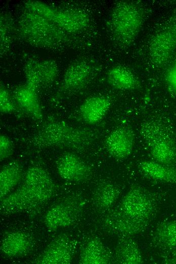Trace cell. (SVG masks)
Masks as SVG:
<instances>
[{
    "label": "cell",
    "mask_w": 176,
    "mask_h": 264,
    "mask_svg": "<svg viewBox=\"0 0 176 264\" xmlns=\"http://www.w3.org/2000/svg\"><path fill=\"white\" fill-rule=\"evenodd\" d=\"M85 201L80 195H70L51 206L43 216L46 228L53 232L73 225L80 217Z\"/></svg>",
    "instance_id": "8"
},
{
    "label": "cell",
    "mask_w": 176,
    "mask_h": 264,
    "mask_svg": "<svg viewBox=\"0 0 176 264\" xmlns=\"http://www.w3.org/2000/svg\"><path fill=\"white\" fill-rule=\"evenodd\" d=\"M174 61H176V52L174 54Z\"/></svg>",
    "instance_id": "31"
},
{
    "label": "cell",
    "mask_w": 176,
    "mask_h": 264,
    "mask_svg": "<svg viewBox=\"0 0 176 264\" xmlns=\"http://www.w3.org/2000/svg\"><path fill=\"white\" fill-rule=\"evenodd\" d=\"M25 83L38 92L51 86L57 79L59 68L52 59L27 57L24 63Z\"/></svg>",
    "instance_id": "10"
},
{
    "label": "cell",
    "mask_w": 176,
    "mask_h": 264,
    "mask_svg": "<svg viewBox=\"0 0 176 264\" xmlns=\"http://www.w3.org/2000/svg\"><path fill=\"white\" fill-rule=\"evenodd\" d=\"M117 208L131 218L149 223L155 212L156 205L146 189L136 186L123 196Z\"/></svg>",
    "instance_id": "11"
},
{
    "label": "cell",
    "mask_w": 176,
    "mask_h": 264,
    "mask_svg": "<svg viewBox=\"0 0 176 264\" xmlns=\"http://www.w3.org/2000/svg\"><path fill=\"white\" fill-rule=\"evenodd\" d=\"M164 79L169 91L176 96V61L166 71Z\"/></svg>",
    "instance_id": "29"
},
{
    "label": "cell",
    "mask_w": 176,
    "mask_h": 264,
    "mask_svg": "<svg viewBox=\"0 0 176 264\" xmlns=\"http://www.w3.org/2000/svg\"><path fill=\"white\" fill-rule=\"evenodd\" d=\"M106 80L112 88L122 91H131L140 87V81L129 69L121 65L111 68L107 72Z\"/></svg>",
    "instance_id": "20"
},
{
    "label": "cell",
    "mask_w": 176,
    "mask_h": 264,
    "mask_svg": "<svg viewBox=\"0 0 176 264\" xmlns=\"http://www.w3.org/2000/svg\"><path fill=\"white\" fill-rule=\"evenodd\" d=\"M17 188L1 200L0 211L4 216L34 211L46 204L54 196L56 185L42 167L34 165L25 173Z\"/></svg>",
    "instance_id": "1"
},
{
    "label": "cell",
    "mask_w": 176,
    "mask_h": 264,
    "mask_svg": "<svg viewBox=\"0 0 176 264\" xmlns=\"http://www.w3.org/2000/svg\"><path fill=\"white\" fill-rule=\"evenodd\" d=\"M16 35L30 46L47 50L72 46L75 39V35L23 6L16 22Z\"/></svg>",
    "instance_id": "2"
},
{
    "label": "cell",
    "mask_w": 176,
    "mask_h": 264,
    "mask_svg": "<svg viewBox=\"0 0 176 264\" xmlns=\"http://www.w3.org/2000/svg\"><path fill=\"white\" fill-rule=\"evenodd\" d=\"M111 105L112 100L107 95H92L81 104L78 110V115L85 123L94 125L104 118Z\"/></svg>",
    "instance_id": "16"
},
{
    "label": "cell",
    "mask_w": 176,
    "mask_h": 264,
    "mask_svg": "<svg viewBox=\"0 0 176 264\" xmlns=\"http://www.w3.org/2000/svg\"><path fill=\"white\" fill-rule=\"evenodd\" d=\"M114 261L121 264H141L144 262L141 250L137 243L129 237H122L116 246Z\"/></svg>",
    "instance_id": "23"
},
{
    "label": "cell",
    "mask_w": 176,
    "mask_h": 264,
    "mask_svg": "<svg viewBox=\"0 0 176 264\" xmlns=\"http://www.w3.org/2000/svg\"><path fill=\"white\" fill-rule=\"evenodd\" d=\"M34 241L26 232L16 230L6 234L1 242V252L8 258H16L29 254L33 250Z\"/></svg>",
    "instance_id": "18"
},
{
    "label": "cell",
    "mask_w": 176,
    "mask_h": 264,
    "mask_svg": "<svg viewBox=\"0 0 176 264\" xmlns=\"http://www.w3.org/2000/svg\"><path fill=\"white\" fill-rule=\"evenodd\" d=\"M120 194L119 188L112 183L103 181L94 188L92 196L93 205L100 212L110 210Z\"/></svg>",
    "instance_id": "21"
},
{
    "label": "cell",
    "mask_w": 176,
    "mask_h": 264,
    "mask_svg": "<svg viewBox=\"0 0 176 264\" xmlns=\"http://www.w3.org/2000/svg\"><path fill=\"white\" fill-rule=\"evenodd\" d=\"M145 21L144 10L134 2L116 3L110 13L107 28L116 47L121 50L130 47L135 42Z\"/></svg>",
    "instance_id": "4"
},
{
    "label": "cell",
    "mask_w": 176,
    "mask_h": 264,
    "mask_svg": "<svg viewBox=\"0 0 176 264\" xmlns=\"http://www.w3.org/2000/svg\"><path fill=\"white\" fill-rule=\"evenodd\" d=\"M96 63L87 58L73 61L65 71L51 101L57 103L68 96L81 90L97 74Z\"/></svg>",
    "instance_id": "7"
},
{
    "label": "cell",
    "mask_w": 176,
    "mask_h": 264,
    "mask_svg": "<svg viewBox=\"0 0 176 264\" xmlns=\"http://www.w3.org/2000/svg\"><path fill=\"white\" fill-rule=\"evenodd\" d=\"M16 102L21 111L32 119L40 121L43 119V111L38 92L24 83L13 91Z\"/></svg>",
    "instance_id": "17"
},
{
    "label": "cell",
    "mask_w": 176,
    "mask_h": 264,
    "mask_svg": "<svg viewBox=\"0 0 176 264\" xmlns=\"http://www.w3.org/2000/svg\"><path fill=\"white\" fill-rule=\"evenodd\" d=\"M72 239L65 234L53 240L44 250L30 261L34 264H70L74 256Z\"/></svg>",
    "instance_id": "12"
},
{
    "label": "cell",
    "mask_w": 176,
    "mask_h": 264,
    "mask_svg": "<svg viewBox=\"0 0 176 264\" xmlns=\"http://www.w3.org/2000/svg\"><path fill=\"white\" fill-rule=\"evenodd\" d=\"M176 52V21L165 24L152 36L148 45V55L152 65L164 66Z\"/></svg>",
    "instance_id": "9"
},
{
    "label": "cell",
    "mask_w": 176,
    "mask_h": 264,
    "mask_svg": "<svg viewBox=\"0 0 176 264\" xmlns=\"http://www.w3.org/2000/svg\"><path fill=\"white\" fill-rule=\"evenodd\" d=\"M0 111L3 114H12L22 112L19 109L13 92L3 84L0 85Z\"/></svg>",
    "instance_id": "27"
},
{
    "label": "cell",
    "mask_w": 176,
    "mask_h": 264,
    "mask_svg": "<svg viewBox=\"0 0 176 264\" xmlns=\"http://www.w3.org/2000/svg\"><path fill=\"white\" fill-rule=\"evenodd\" d=\"M14 147L12 140L7 135L1 134L0 136V160L2 161L14 153Z\"/></svg>",
    "instance_id": "28"
},
{
    "label": "cell",
    "mask_w": 176,
    "mask_h": 264,
    "mask_svg": "<svg viewBox=\"0 0 176 264\" xmlns=\"http://www.w3.org/2000/svg\"><path fill=\"white\" fill-rule=\"evenodd\" d=\"M140 134L153 160L176 167V135L167 119L155 116L145 120Z\"/></svg>",
    "instance_id": "5"
},
{
    "label": "cell",
    "mask_w": 176,
    "mask_h": 264,
    "mask_svg": "<svg viewBox=\"0 0 176 264\" xmlns=\"http://www.w3.org/2000/svg\"><path fill=\"white\" fill-rule=\"evenodd\" d=\"M96 131L74 126L62 120L50 118L46 120L28 139L30 146L38 148H68L82 151L96 140Z\"/></svg>",
    "instance_id": "3"
},
{
    "label": "cell",
    "mask_w": 176,
    "mask_h": 264,
    "mask_svg": "<svg viewBox=\"0 0 176 264\" xmlns=\"http://www.w3.org/2000/svg\"><path fill=\"white\" fill-rule=\"evenodd\" d=\"M165 263L176 264V249L172 253L170 256L165 260Z\"/></svg>",
    "instance_id": "30"
},
{
    "label": "cell",
    "mask_w": 176,
    "mask_h": 264,
    "mask_svg": "<svg viewBox=\"0 0 176 264\" xmlns=\"http://www.w3.org/2000/svg\"><path fill=\"white\" fill-rule=\"evenodd\" d=\"M135 144L133 129L127 125L112 130L105 140L106 151L113 158L119 160L127 158L132 153Z\"/></svg>",
    "instance_id": "15"
},
{
    "label": "cell",
    "mask_w": 176,
    "mask_h": 264,
    "mask_svg": "<svg viewBox=\"0 0 176 264\" xmlns=\"http://www.w3.org/2000/svg\"><path fill=\"white\" fill-rule=\"evenodd\" d=\"M113 262V256L103 242L97 237L90 238L80 250L79 256L80 263L108 264Z\"/></svg>",
    "instance_id": "19"
},
{
    "label": "cell",
    "mask_w": 176,
    "mask_h": 264,
    "mask_svg": "<svg viewBox=\"0 0 176 264\" xmlns=\"http://www.w3.org/2000/svg\"><path fill=\"white\" fill-rule=\"evenodd\" d=\"M24 174L23 165L17 160H13L2 167L0 171V200L21 183Z\"/></svg>",
    "instance_id": "22"
},
{
    "label": "cell",
    "mask_w": 176,
    "mask_h": 264,
    "mask_svg": "<svg viewBox=\"0 0 176 264\" xmlns=\"http://www.w3.org/2000/svg\"><path fill=\"white\" fill-rule=\"evenodd\" d=\"M56 164L58 175L66 181L80 183L86 182L92 177L91 167L74 153L63 154Z\"/></svg>",
    "instance_id": "13"
},
{
    "label": "cell",
    "mask_w": 176,
    "mask_h": 264,
    "mask_svg": "<svg viewBox=\"0 0 176 264\" xmlns=\"http://www.w3.org/2000/svg\"><path fill=\"white\" fill-rule=\"evenodd\" d=\"M16 34V23L12 16L7 12H3L0 16L1 55L7 54L11 48L14 34Z\"/></svg>",
    "instance_id": "26"
},
{
    "label": "cell",
    "mask_w": 176,
    "mask_h": 264,
    "mask_svg": "<svg viewBox=\"0 0 176 264\" xmlns=\"http://www.w3.org/2000/svg\"><path fill=\"white\" fill-rule=\"evenodd\" d=\"M153 240V242L162 249H176V220L160 223L154 232Z\"/></svg>",
    "instance_id": "25"
},
{
    "label": "cell",
    "mask_w": 176,
    "mask_h": 264,
    "mask_svg": "<svg viewBox=\"0 0 176 264\" xmlns=\"http://www.w3.org/2000/svg\"><path fill=\"white\" fill-rule=\"evenodd\" d=\"M149 224L127 216L117 207L107 211L102 220V225L108 232L126 237L143 232Z\"/></svg>",
    "instance_id": "14"
},
{
    "label": "cell",
    "mask_w": 176,
    "mask_h": 264,
    "mask_svg": "<svg viewBox=\"0 0 176 264\" xmlns=\"http://www.w3.org/2000/svg\"><path fill=\"white\" fill-rule=\"evenodd\" d=\"M23 6L74 35L83 31L91 23L90 14L82 8L58 7L35 0L26 1Z\"/></svg>",
    "instance_id": "6"
},
{
    "label": "cell",
    "mask_w": 176,
    "mask_h": 264,
    "mask_svg": "<svg viewBox=\"0 0 176 264\" xmlns=\"http://www.w3.org/2000/svg\"><path fill=\"white\" fill-rule=\"evenodd\" d=\"M144 175L159 182L176 184V167L167 166L154 160H143L138 164Z\"/></svg>",
    "instance_id": "24"
}]
</instances>
